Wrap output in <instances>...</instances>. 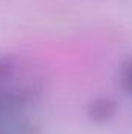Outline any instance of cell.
Returning a JSON list of instances; mask_svg holds the SVG:
<instances>
[{
  "label": "cell",
  "instance_id": "3",
  "mask_svg": "<svg viewBox=\"0 0 132 134\" xmlns=\"http://www.w3.org/2000/svg\"><path fill=\"white\" fill-rule=\"evenodd\" d=\"M109 108H110V103H103V104L97 103V104H93V109H95L93 115L95 117H107V115H110L112 111Z\"/></svg>",
  "mask_w": 132,
  "mask_h": 134
},
{
  "label": "cell",
  "instance_id": "4",
  "mask_svg": "<svg viewBox=\"0 0 132 134\" xmlns=\"http://www.w3.org/2000/svg\"><path fill=\"white\" fill-rule=\"evenodd\" d=\"M124 83H126L128 89L132 92V63L126 67V70H124Z\"/></svg>",
  "mask_w": 132,
  "mask_h": 134
},
{
  "label": "cell",
  "instance_id": "1",
  "mask_svg": "<svg viewBox=\"0 0 132 134\" xmlns=\"http://www.w3.org/2000/svg\"><path fill=\"white\" fill-rule=\"evenodd\" d=\"M42 89V76L28 61L0 58V103L23 108Z\"/></svg>",
  "mask_w": 132,
  "mask_h": 134
},
{
  "label": "cell",
  "instance_id": "2",
  "mask_svg": "<svg viewBox=\"0 0 132 134\" xmlns=\"http://www.w3.org/2000/svg\"><path fill=\"white\" fill-rule=\"evenodd\" d=\"M37 128L23 108L0 103V134H36Z\"/></svg>",
  "mask_w": 132,
  "mask_h": 134
}]
</instances>
